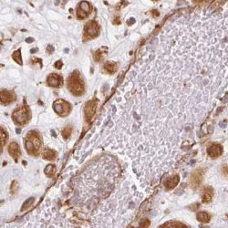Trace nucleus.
Instances as JSON below:
<instances>
[{
    "mask_svg": "<svg viewBox=\"0 0 228 228\" xmlns=\"http://www.w3.org/2000/svg\"><path fill=\"white\" fill-rule=\"evenodd\" d=\"M208 155L211 158H216L219 155L222 154V147L221 145L218 144H215V145H211L208 147L207 149Z\"/></svg>",
    "mask_w": 228,
    "mask_h": 228,
    "instance_id": "nucleus-14",
    "label": "nucleus"
},
{
    "mask_svg": "<svg viewBox=\"0 0 228 228\" xmlns=\"http://www.w3.org/2000/svg\"><path fill=\"white\" fill-rule=\"evenodd\" d=\"M7 141V134L5 132V131L3 129H1V132H0V146H1V150L3 148V146L5 145Z\"/></svg>",
    "mask_w": 228,
    "mask_h": 228,
    "instance_id": "nucleus-23",
    "label": "nucleus"
},
{
    "mask_svg": "<svg viewBox=\"0 0 228 228\" xmlns=\"http://www.w3.org/2000/svg\"><path fill=\"white\" fill-rule=\"evenodd\" d=\"M71 133H72V127L71 126H68V127L63 129L61 135H62V137L65 140H68L70 137Z\"/></svg>",
    "mask_w": 228,
    "mask_h": 228,
    "instance_id": "nucleus-21",
    "label": "nucleus"
},
{
    "mask_svg": "<svg viewBox=\"0 0 228 228\" xmlns=\"http://www.w3.org/2000/svg\"><path fill=\"white\" fill-rule=\"evenodd\" d=\"M27 42H32L33 41V39H28L27 40H26Z\"/></svg>",
    "mask_w": 228,
    "mask_h": 228,
    "instance_id": "nucleus-30",
    "label": "nucleus"
},
{
    "mask_svg": "<svg viewBox=\"0 0 228 228\" xmlns=\"http://www.w3.org/2000/svg\"><path fill=\"white\" fill-rule=\"evenodd\" d=\"M76 205L91 216L94 227H122L129 224L142 200L111 156L96 160L77 178Z\"/></svg>",
    "mask_w": 228,
    "mask_h": 228,
    "instance_id": "nucleus-2",
    "label": "nucleus"
},
{
    "mask_svg": "<svg viewBox=\"0 0 228 228\" xmlns=\"http://www.w3.org/2000/svg\"><path fill=\"white\" fill-rule=\"evenodd\" d=\"M180 181V177L179 175H174V176L171 177L169 179H167L164 183V186L167 190H171V189H174L177 186L178 183Z\"/></svg>",
    "mask_w": 228,
    "mask_h": 228,
    "instance_id": "nucleus-15",
    "label": "nucleus"
},
{
    "mask_svg": "<svg viewBox=\"0 0 228 228\" xmlns=\"http://www.w3.org/2000/svg\"><path fill=\"white\" fill-rule=\"evenodd\" d=\"M13 121L19 125L25 124L29 119V110L27 105H23L22 107L17 109L13 112Z\"/></svg>",
    "mask_w": 228,
    "mask_h": 228,
    "instance_id": "nucleus-5",
    "label": "nucleus"
},
{
    "mask_svg": "<svg viewBox=\"0 0 228 228\" xmlns=\"http://www.w3.org/2000/svg\"><path fill=\"white\" fill-rule=\"evenodd\" d=\"M55 67L57 68V69H61L62 68V62L60 61V60H59V61H57V62L55 63Z\"/></svg>",
    "mask_w": 228,
    "mask_h": 228,
    "instance_id": "nucleus-28",
    "label": "nucleus"
},
{
    "mask_svg": "<svg viewBox=\"0 0 228 228\" xmlns=\"http://www.w3.org/2000/svg\"><path fill=\"white\" fill-rule=\"evenodd\" d=\"M210 218H211V215L206 212H200V213L197 214L198 221H200L202 223H208Z\"/></svg>",
    "mask_w": 228,
    "mask_h": 228,
    "instance_id": "nucleus-19",
    "label": "nucleus"
},
{
    "mask_svg": "<svg viewBox=\"0 0 228 228\" xmlns=\"http://www.w3.org/2000/svg\"><path fill=\"white\" fill-rule=\"evenodd\" d=\"M166 225H169L167 227H184V226L183 224H180V223H169V224H166Z\"/></svg>",
    "mask_w": 228,
    "mask_h": 228,
    "instance_id": "nucleus-26",
    "label": "nucleus"
},
{
    "mask_svg": "<svg viewBox=\"0 0 228 228\" xmlns=\"http://www.w3.org/2000/svg\"><path fill=\"white\" fill-rule=\"evenodd\" d=\"M47 82H48V85L50 86V87L59 88V87H60L62 85V79H61V77L60 75L52 73L48 77Z\"/></svg>",
    "mask_w": 228,
    "mask_h": 228,
    "instance_id": "nucleus-10",
    "label": "nucleus"
},
{
    "mask_svg": "<svg viewBox=\"0 0 228 228\" xmlns=\"http://www.w3.org/2000/svg\"><path fill=\"white\" fill-rule=\"evenodd\" d=\"M53 109L60 117H66L70 111V105L63 100H58L53 104Z\"/></svg>",
    "mask_w": 228,
    "mask_h": 228,
    "instance_id": "nucleus-6",
    "label": "nucleus"
},
{
    "mask_svg": "<svg viewBox=\"0 0 228 228\" xmlns=\"http://www.w3.org/2000/svg\"><path fill=\"white\" fill-rule=\"evenodd\" d=\"M0 96H1V103L4 104V105L11 103V102H13L16 100L15 94L13 93L12 91H7V90L1 91V95Z\"/></svg>",
    "mask_w": 228,
    "mask_h": 228,
    "instance_id": "nucleus-11",
    "label": "nucleus"
},
{
    "mask_svg": "<svg viewBox=\"0 0 228 228\" xmlns=\"http://www.w3.org/2000/svg\"><path fill=\"white\" fill-rule=\"evenodd\" d=\"M44 173L48 176H53L55 174V173H56V167H55V165H53V164H49V165L46 167Z\"/></svg>",
    "mask_w": 228,
    "mask_h": 228,
    "instance_id": "nucleus-20",
    "label": "nucleus"
},
{
    "mask_svg": "<svg viewBox=\"0 0 228 228\" xmlns=\"http://www.w3.org/2000/svg\"><path fill=\"white\" fill-rule=\"evenodd\" d=\"M227 88L228 14H182L146 45L105 109L103 147L128 157L144 186L157 184Z\"/></svg>",
    "mask_w": 228,
    "mask_h": 228,
    "instance_id": "nucleus-1",
    "label": "nucleus"
},
{
    "mask_svg": "<svg viewBox=\"0 0 228 228\" xmlns=\"http://www.w3.org/2000/svg\"><path fill=\"white\" fill-rule=\"evenodd\" d=\"M12 58L14 59V60L17 63H18L19 65H22V59H21V52L20 49H18L17 51H15L12 55Z\"/></svg>",
    "mask_w": 228,
    "mask_h": 228,
    "instance_id": "nucleus-22",
    "label": "nucleus"
},
{
    "mask_svg": "<svg viewBox=\"0 0 228 228\" xmlns=\"http://www.w3.org/2000/svg\"><path fill=\"white\" fill-rule=\"evenodd\" d=\"M40 145H41V141L39 133L35 131L29 132L26 136V141H25V146L28 153L32 155H37L40 149Z\"/></svg>",
    "mask_w": 228,
    "mask_h": 228,
    "instance_id": "nucleus-4",
    "label": "nucleus"
},
{
    "mask_svg": "<svg viewBox=\"0 0 228 228\" xmlns=\"http://www.w3.org/2000/svg\"><path fill=\"white\" fill-rule=\"evenodd\" d=\"M48 50H49V53H51V52L54 50V49L52 48L51 46H49V47H48Z\"/></svg>",
    "mask_w": 228,
    "mask_h": 228,
    "instance_id": "nucleus-29",
    "label": "nucleus"
},
{
    "mask_svg": "<svg viewBox=\"0 0 228 228\" xmlns=\"http://www.w3.org/2000/svg\"><path fill=\"white\" fill-rule=\"evenodd\" d=\"M91 6L90 5V3H88L87 1H82L80 4V7L77 10V16L79 18L83 19L85 18L88 17V15L91 12Z\"/></svg>",
    "mask_w": 228,
    "mask_h": 228,
    "instance_id": "nucleus-8",
    "label": "nucleus"
},
{
    "mask_svg": "<svg viewBox=\"0 0 228 228\" xmlns=\"http://www.w3.org/2000/svg\"><path fill=\"white\" fill-rule=\"evenodd\" d=\"M202 180H203V174H202V172L199 171V170L194 172L193 174H192V176H191V181H190L191 182V187L194 188V189L197 188V187L200 185Z\"/></svg>",
    "mask_w": 228,
    "mask_h": 228,
    "instance_id": "nucleus-12",
    "label": "nucleus"
},
{
    "mask_svg": "<svg viewBox=\"0 0 228 228\" xmlns=\"http://www.w3.org/2000/svg\"><path fill=\"white\" fill-rule=\"evenodd\" d=\"M149 225H150V221L148 219H143L140 223V225L142 227H147V226H149Z\"/></svg>",
    "mask_w": 228,
    "mask_h": 228,
    "instance_id": "nucleus-27",
    "label": "nucleus"
},
{
    "mask_svg": "<svg viewBox=\"0 0 228 228\" xmlns=\"http://www.w3.org/2000/svg\"><path fill=\"white\" fill-rule=\"evenodd\" d=\"M99 26L97 25V23L95 21H91L89 22L86 27H85V34L87 37L93 39L95 37H97L99 35Z\"/></svg>",
    "mask_w": 228,
    "mask_h": 228,
    "instance_id": "nucleus-9",
    "label": "nucleus"
},
{
    "mask_svg": "<svg viewBox=\"0 0 228 228\" xmlns=\"http://www.w3.org/2000/svg\"><path fill=\"white\" fill-rule=\"evenodd\" d=\"M33 202H34V198H29V199H28L25 203H24V205H23V206L21 208V210L23 211V210H27L28 207H30L31 206V205L33 204Z\"/></svg>",
    "mask_w": 228,
    "mask_h": 228,
    "instance_id": "nucleus-24",
    "label": "nucleus"
},
{
    "mask_svg": "<svg viewBox=\"0 0 228 228\" xmlns=\"http://www.w3.org/2000/svg\"><path fill=\"white\" fill-rule=\"evenodd\" d=\"M68 88L75 96H80L84 92V82L79 71H73L68 79Z\"/></svg>",
    "mask_w": 228,
    "mask_h": 228,
    "instance_id": "nucleus-3",
    "label": "nucleus"
},
{
    "mask_svg": "<svg viewBox=\"0 0 228 228\" xmlns=\"http://www.w3.org/2000/svg\"><path fill=\"white\" fill-rule=\"evenodd\" d=\"M201 197L204 203H209L213 197V190L210 187H205L201 192Z\"/></svg>",
    "mask_w": 228,
    "mask_h": 228,
    "instance_id": "nucleus-16",
    "label": "nucleus"
},
{
    "mask_svg": "<svg viewBox=\"0 0 228 228\" xmlns=\"http://www.w3.org/2000/svg\"><path fill=\"white\" fill-rule=\"evenodd\" d=\"M56 152L53 151L51 149L49 148H46L43 153H42V157L46 160H49V161H51V160H54L56 158Z\"/></svg>",
    "mask_w": 228,
    "mask_h": 228,
    "instance_id": "nucleus-17",
    "label": "nucleus"
},
{
    "mask_svg": "<svg viewBox=\"0 0 228 228\" xmlns=\"http://www.w3.org/2000/svg\"><path fill=\"white\" fill-rule=\"evenodd\" d=\"M104 70L109 74H113L117 70V66L115 63L109 61L104 64Z\"/></svg>",
    "mask_w": 228,
    "mask_h": 228,
    "instance_id": "nucleus-18",
    "label": "nucleus"
},
{
    "mask_svg": "<svg viewBox=\"0 0 228 228\" xmlns=\"http://www.w3.org/2000/svg\"><path fill=\"white\" fill-rule=\"evenodd\" d=\"M8 153L11 155V157L17 162L20 156V149H19V146L17 142H11L8 147Z\"/></svg>",
    "mask_w": 228,
    "mask_h": 228,
    "instance_id": "nucleus-13",
    "label": "nucleus"
},
{
    "mask_svg": "<svg viewBox=\"0 0 228 228\" xmlns=\"http://www.w3.org/2000/svg\"><path fill=\"white\" fill-rule=\"evenodd\" d=\"M102 56H103V51L99 50V51H97L95 53V55H94V59H95L96 61H100L101 59L102 58Z\"/></svg>",
    "mask_w": 228,
    "mask_h": 228,
    "instance_id": "nucleus-25",
    "label": "nucleus"
},
{
    "mask_svg": "<svg viewBox=\"0 0 228 228\" xmlns=\"http://www.w3.org/2000/svg\"><path fill=\"white\" fill-rule=\"evenodd\" d=\"M97 101L96 100H92V101H88L86 105H85V108H84V112H85V117H86V120L87 122H90L92 117L94 116V114L96 112V109H97Z\"/></svg>",
    "mask_w": 228,
    "mask_h": 228,
    "instance_id": "nucleus-7",
    "label": "nucleus"
}]
</instances>
